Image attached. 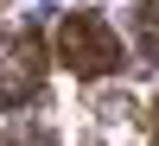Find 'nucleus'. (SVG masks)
Here are the masks:
<instances>
[{"mask_svg":"<svg viewBox=\"0 0 159 146\" xmlns=\"http://www.w3.org/2000/svg\"><path fill=\"white\" fill-rule=\"evenodd\" d=\"M51 51H57V57H64V70H70V76H83V83L121 76V64H127V45L115 38V25L102 19V13H89V7H76V13H64V19H57Z\"/></svg>","mask_w":159,"mask_h":146,"instance_id":"nucleus-1","label":"nucleus"},{"mask_svg":"<svg viewBox=\"0 0 159 146\" xmlns=\"http://www.w3.org/2000/svg\"><path fill=\"white\" fill-rule=\"evenodd\" d=\"M45 89V32L38 25H13L0 32V108H32Z\"/></svg>","mask_w":159,"mask_h":146,"instance_id":"nucleus-2","label":"nucleus"},{"mask_svg":"<svg viewBox=\"0 0 159 146\" xmlns=\"http://www.w3.org/2000/svg\"><path fill=\"white\" fill-rule=\"evenodd\" d=\"M134 45H140L147 64H159V0H140L134 7Z\"/></svg>","mask_w":159,"mask_h":146,"instance_id":"nucleus-3","label":"nucleus"},{"mask_svg":"<svg viewBox=\"0 0 159 146\" xmlns=\"http://www.w3.org/2000/svg\"><path fill=\"white\" fill-rule=\"evenodd\" d=\"M147 121H153V146H159V102H153V114H147Z\"/></svg>","mask_w":159,"mask_h":146,"instance_id":"nucleus-4","label":"nucleus"}]
</instances>
